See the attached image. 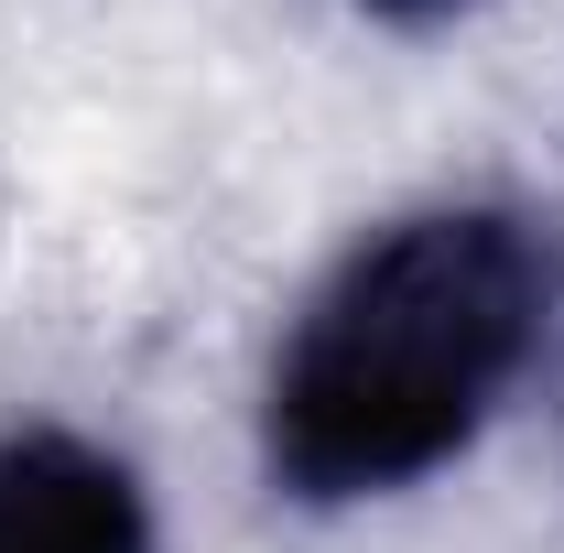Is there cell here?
<instances>
[{"instance_id": "cell-3", "label": "cell", "mask_w": 564, "mask_h": 553, "mask_svg": "<svg viewBox=\"0 0 564 553\" xmlns=\"http://www.w3.org/2000/svg\"><path fill=\"white\" fill-rule=\"evenodd\" d=\"M358 11H369V22H391V33H423V22H445L456 0H358Z\"/></svg>"}, {"instance_id": "cell-1", "label": "cell", "mask_w": 564, "mask_h": 553, "mask_svg": "<svg viewBox=\"0 0 564 553\" xmlns=\"http://www.w3.org/2000/svg\"><path fill=\"white\" fill-rule=\"evenodd\" d=\"M543 337V250L510 207H423L358 239L272 358L261 467L304 510H358L478 445Z\"/></svg>"}, {"instance_id": "cell-2", "label": "cell", "mask_w": 564, "mask_h": 553, "mask_svg": "<svg viewBox=\"0 0 564 553\" xmlns=\"http://www.w3.org/2000/svg\"><path fill=\"white\" fill-rule=\"evenodd\" d=\"M0 553H163L141 478L87 434H0Z\"/></svg>"}]
</instances>
